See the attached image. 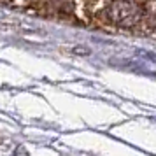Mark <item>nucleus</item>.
Wrapping results in <instances>:
<instances>
[{
  "label": "nucleus",
  "instance_id": "nucleus-1",
  "mask_svg": "<svg viewBox=\"0 0 156 156\" xmlns=\"http://www.w3.org/2000/svg\"><path fill=\"white\" fill-rule=\"evenodd\" d=\"M91 18H98L111 27L119 28H140L147 16L146 4L133 2H102V4H86Z\"/></svg>",
  "mask_w": 156,
  "mask_h": 156
}]
</instances>
